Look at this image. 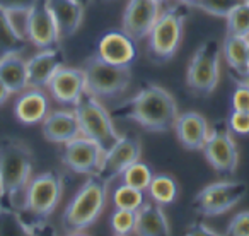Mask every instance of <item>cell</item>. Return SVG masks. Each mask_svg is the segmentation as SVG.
Instances as JSON below:
<instances>
[{
    "label": "cell",
    "mask_w": 249,
    "mask_h": 236,
    "mask_svg": "<svg viewBox=\"0 0 249 236\" xmlns=\"http://www.w3.org/2000/svg\"><path fill=\"white\" fill-rule=\"evenodd\" d=\"M111 115L132 120L147 132H167L174 129L179 111L169 91L157 84H147L132 99L116 104Z\"/></svg>",
    "instance_id": "cell-1"
},
{
    "label": "cell",
    "mask_w": 249,
    "mask_h": 236,
    "mask_svg": "<svg viewBox=\"0 0 249 236\" xmlns=\"http://www.w3.org/2000/svg\"><path fill=\"white\" fill-rule=\"evenodd\" d=\"M33 153L22 140L14 137H0V178L4 183L5 211H18L22 195L31 180Z\"/></svg>",
    "instance_id": "cell-2"
},
{
    "label": "cell",
    "mask_w": 249,
    "mask_h": 236,
    "mask_svg": "<svg viewBox=\"0 0 249 236\" xmlns=\"http://www.w3.org/2000/svg\"><path fill=\"white\" fill-rule=\"evenodd\" d=\"M63 195V178L56 171H45L31 177L22 195L19 212H16L19 224L28 226L41 224L58 207Z\"/></svg>",
    "instance_id": "cell-3"
},
{
    "label": "cell",
    "mask_w": 249,
    "mask_h": 236,
    "mask_svg": "<svg viewBox=\"0 0 249 236\" xmlns=\"http://www.w3.org/2000/svg\"><path fill=\"white\" fill-rule=\"evenodd\" d=\"M107 204V183L97 175H90L80 185L62 214L67 233H84L97 222Z\"/></svg>",
    "instance_id": "cell-4"
},
{
    "label": "cell",
    "mask_w": 249,
    "mask_h": 236,
    "mask_svg": "<svg viewBox=\"0 0 249 236\" xmlns=\"http://www.w3.org/2000/svg\"><path fill=\"white\" fill-rule=\"evenodd\" d=\"M176 4L160 12L147 35V52L156 62H167L178 53L184 33V12Z\"/></svg>",
    "instance_id": "cell-5"
},
{
    "label": "cell",
    "mask_w": 249,
    "mask_h": 236,
    "mask_svg": "<svg viewBox=\"0 0 249 236\" xmlns=\"http://www.w3.org/2000/svg\"><path fill=\"white\" fill-rule=\"evenodd\" d=\"M86 77V93L97 99H113L124 93L132 82L130 67H118L101 60L97 55L89 57L82 67Z\"/></svg>",
    "instance_id": "cell-6"
},
{
    "label": "cell",
    "mask_w": 249,
    "mask_h": 236,
    "mask_svg": "<svg viewBox=\"0 0 249 236\" xmlns=\"http://www.w3.org/2000/svg\"><path fill=\"white\" fill-rule=\"evenodd\" d=\"M73 110L79 120L80 134L96 140L104 149V153L121 137V134L114 129L109 110H106L101 99L94 98L92 94H84Z\"/></svg>",
    "instance_id": "cell-7"
},
{
    "label": "cell",
    "mask_w": 249,
    "mask_h": 236,
    "mask_svg": "<svg viewBox=\"0 0 249 236\" xmlns=\"http://www.w3.org/2000/svg\"><path fill=\"white\" fill-rule=\"evenodd\" d=\"M222 45L217 39H207L193 53L186 69V86L200 96L215 91L220 79Z\"/></svg>",
    "instance_id": "cell-8"
},
{
    "label": "cell",
    "mask_w": 249,
    "mask_h": 236,
    "mask_svg": "<svg viewBox=\"0 0 249 236\" xmlns=\"http://www.w3.org/2000/svg\"><path fill=\"white\" fill-rule=\"evenodd\" d=\"M248 194V185L239 180L215 181L207 185L196 194L193 200V209L205 217H213L229 212L239 204Z\"/></svg>",
    "instance_id": "cell-9"
},
{
    "label": "cell",
    "mask_w": 249,
    "mask_h": 236,
    "mask_svg": "<svg viewBox=\"0 0 249 236\" xmlns=\"http://www.w3.org/2000/svg\"><path fill=\"white\" fill-rule=\"evenodd\" d=\"M203 156L207 163L213 168L217 173L232 175L239 164L237 144H235L232 132L224 127H215L210 130L208 139L203 146Z\"/></svg>",
    "instance_id": "cell-10"
},
{
    "label": "cell",
    "mask_w": 249,
    "mask_h": 236,
    "mask_svg": "<svg viewBox=\"0 0 249 236\" xmlns=\"http://www.w3.org/2000/svg\"><path fill=\"white\" fill-rule=\"evenodd\" d=\"M104 156V149L86 136H77L75 139L63 144L62 161L67 168L79 175H97L101 166V161Z\"/></svg>",
    "instance_id": "cell-11"
},
{
    "label": "cell",
    "mask_w": 249,
    "mask_h": 236,
    "mask_svg": "<svg viewBox=\"0 0 249 236\" xmlns=\"http://www.w3.org/2000/svg\"><path fill=\"white\" fill-rule=\"evenodd\" d=\"M142 156V144L133 136H121L109 149L104 153L101 161L97 177L104 180L107 185L123 173L130 164L140 159Z\"/></svg>",
    "instance_id": "cell-12"
},
{
    "label": "cell",
    "mask_w": 249,
    "mask_h": 236,
    "mask_svg": "<svg viewBox=\"0 0 249 236\" xmlns=\"http://www.w3.org/2000/svg\"><path fill=\"white\" fill-rule=\"evenodd\" d=\"M46 93L62 106L73 108L86 94V77L84 70L77 67H67L63 63L46 84Z\"/></svg>",
    "instance_id": "cell-13"
},
{
    "label": "cell",
    "mask_w": 249,
    "mask_h": 236,
    "mask_svg": "<svg viewBox=\"0 0 249 236\" xmlns=\"http://www.w3.org/2000/svg\"><path fill=\"white\" fill-rule=\"evenodd\" d=\"M26 41L35 45L38 50L56 46L60 35L56 22L48 9L46 0H38L26 16Z\"/></svg>",
    "instance_id": "cell-14"
},
{
    "label": "cell",
    "mask_w": 249,
    "mask_h": 236,
    "mask_svg": "<svg viewBox=\"0 0 249 236\" xmlns=\"http://www.w3.org/2000/svg\"><path fill=\"white\" fill-rule=\"evenodd\" d=\"M160 12V5L152 0H128L121 18V31L135 41H142L156 24Z\"/></svg>",
    "instance_id": "cell-15"
},
{
    "label": "cell",
    "mask_w": 249,
    "mask_h": 236,
    "mask_svg": "<svg viewBox=\"0 0 249 236\" xmlns=\"http://www.w3.org/2000/svg\"><path fill=\"white\" fill-rule=\"evenodd\" d=\"M96 55L111 65L130 67L137 59L135 39L124 31H109L99 39Z\"/></svg>",
    "instance_id": "cell-16"
},
{
    "label": "cell",
    "mask_w": 249,
    "mask_h": 236,
    "mask_svg": "<svg viewBox=\"0 0 249 236\" xmlns=\"http://www.w3.org/2000/svg\"><path fill=\"white\" fill-rule=\"evenodd\" d=\"M50 110V96L43 87H26L16 98L14 115L22 125H41Z\"/></svg>",
    "instance_id": "cell-17"
},
{
    "label": "cell",
    "mask_w": 249,
    "mask_h": 236,
    "mask_svg": "<svg viewBox=\"0 0 249 236\" xmlns=\"http://www.w3.org/2000/svg\"><path fill=\"white\" fill-rule=\"evenodd\" d=\"M41 132L48 142L65 144L69 140L80 136L79 120L73 108H62V110H50V113L41 122Z\"/></svg>",
    "instance_id": "cell-18"
},
{
    "label": "cell",
    "mask_w": 249,
    "mask_h": 236,
    "mask_svg": "<svg viewBox=\"0 0 249 236\" xmlns=\"http://www.w3.org/2000/svg\"><path fill=\"white\" fill-rule=\"evenodd\" d=\"M174 132L184 149L201 151L210 134L207 118L198 111H186L178 117L174 123Z\"/></svg>",
    "instance_id": "cell-19"
},
{
    "label": "cell",
    "mask_w": 249,
    "mask_h": 236,
    "mask_svg": "<svg viewBox=\"0 0 249 236\" xmlns=\"http://www.w3.org/2000/svg\"><path fill=\"white\" fill-rule=\"evenodd\" d=\"M65 63L63 53L58 46L43 48L28 60V84L29 87H43L45 89L53 74Z\"/></svg>",
    "instance_id": "cell-20"
},
{
    "label": "cell",
    "mask_w": 249,
    "mask_h": 236,
    "mask_svg": "<svg viewBox=\"0 0 249 236\" xmlns=\"http://www.w3.org/2000/svg\"><path fill=\"white\" fill-rule=\"evenodd\" d=\"M46 4L56 22L60 39L70 38L79 31L86 14L82 0H46Z\"/></svg>",
    "instance_id": "cell-21"
},
{
    "label": "cell",
    "mask_w": 249,
    "mask_h": 236,
    "mask_svg": "<svg viewBox=\"0 0 249 236\" xmlns=\"http://www.w3.org/2000/svg\"><path fill=\"white\" fill-rule=\"evenodd\" d=\"M137 235L140 236H166L171 235L169 221L164 207L156 202H145L137 211Z\"/></svg>",
    "instance_id": "cell-22"
},
{
    "label": "cell",
    "mask_w": 249,
    "mask_h": 236,
    "mask_svg": "<svg viewBox=\"0 0 249 236\" xmlns=\"http://www.w3.org/2000/svg\"><path fill=\"white\" fill-rule=\"evenodd\" d=\"M0 79L4 80L12 94H19L29 87L28 60L21 55V52L9 53L0 59Z\"/></svg>",
    "instance_id": "cell-23"
},
{
    "label": "cell",
    "mask_w": 249,
    "mask_h": 236,
    "mask_svg": "<svg viewBox=\"0 0 249 236\" xmlns=\"http://www.w3.org/2000/svg\"><path fill=\"white\" fill-rule=\"evenodd\" d=\"M222 57L227 62L229 69L235 72H244L249 69L248 38L227 35L222 41Z\"/></svg>",
    "instance_id": "cell-24"
},
{
    "label": "cell",
    "mask_w": 249,
    "mask_h": 236,
    "mask_svg": "<svg viewBox=\"0 0 249 236\" xmlns=\"http://www.w3.org/2000/svg\"><path fill=\"white\" fill-rule=\"evenodd\" d=\"M178 181L174 180L171 175H154L150 180L149 187H147L145 194L149 195V198L156 204L162 205H171L178 198Z\"/></svg>",
    "instance_id": "cell-25"
},
{
    "label": "cell",
    "mask_w": 249,
    "mask_h": 236,
    "mask_svg": "<svg viewBox=\"0 0 249 236\" xmlns=\"http://www.w3.org/2000/svg\"><path fill=\"white\" fill-rule=\"evenodd\" d=\"M26 38L16 29L9 12L0 9V59L9 53L22 52L26 45Z\"/></svg>",
    "instance_id": "cell-26"
},
{
    "label": "cell",
    "mask_w": 249,
    "mask_h": 236,
    "mask_svg": "<svg viewBox=\"0 0 249 236\" xmlns=\"http://www.w3.org/2000/svg\"><path fill=\"white\" fill-rule=\"evenodd\" d=\"M111 204L114 209L139 211L145 204V192L130 187L126 183H120L111 194Z\"/></svg>",
    "instance_id": "cell-27"
},
{
    "label": "cell",
    "mask_w": 249,
    "mask_h": 236,
    "mask_svg": "<svg viewBox=\"0 0 249 236\" xmlns=\"http://www.w3.org/2000/svg\"><path fill=\"white\" fill-rule=\"evenodd\" d=\"M225 28L227 35L249 38V0H244L232 9L231 14L225 18Z\"/></svg>",
    "instance_id": "cell-28"
},
{
    "label": "cell",
    "mask_w": 249,
    "mask_h": 236,
    "mask_svg": "<svg viewBox=\"0 0 249 236\" xmlns=\"http://www.w3.org/2000/svg\"><path fill=\"white\" fill-rule=\"evenodd\" d=\"M154 173L149 168V164L142 163V161H135L133 164H130L123 173L120 175L121 183H126L133 188H139V190H147L150 180H152Z\"/></svg>",
    "instance_id": "cell-29"
},
{
    "label": "cell",
    "mask_w": 249,
    "mask_h": 236,
    "mask_svg": "<svg viewBox=\"0 0 249 236\" xmlns=\"http://www.w3.org/2000/svg\"><path fill=\"white\" fill-rule=\"evenodd\" d=\"M109 228L114 235L126 236L135 233L137 229V211L128 209H114L109 219Z\"/></svg>",
    "instance_id": "cell-30"
},
{
    "label": "cell",
    "mask_w": 249,
    "mask_h": 236,
    "mask_svg": "<svg viewBox=\"0 0 249 236\" xmlns=\"http://www.w3.org/2000/svg\"><path fill=\"white\" fill-rule=\"evenodd\" d=\"M244 0H196L193 7L203 11L205 14L213 18H227L234 7L242 4Z\"/></svg>",
    "instance_id": "cell-31"
},
{
    "label": "cell",
    "mask_w": 249,
    "mask_h": 236,
    "mask_svg": "<svg viewBox=\"0 0 249 236\" xmlns=\"http://www.w3.org/2000/svg\"><path fill=\"white\" fill-rule=\"evenodd\" d=\"M227 127L232 134L249 136V111H231Z\"/></svg>",
    "instance_id": "cell-32"
},
{
    "label": "cell",
    "mask_w": 249,
    "mask_h": 236,
    "mask_svg": "<svg viewBox=\"0 0 249 236\" xmlns=\"http://www.w3.org/2000/svg\"><path fill=\"white\" fill-rule=\"evenodd\" d=\"M225 233L231 236H249V211H242L231 219Z\"/></svg>",
    "instance_id": "cell-33"
},
{
    "label": "cell",
    "mask_w": 249,
    "mask_h": 236,
    "mask_svg": "<svg viewBox=\"0 0 249 236\" xmlns=\"http://www.w3.org/2000/svg\"><path fill=\"white\" fill-rule=\"evenodd\" d=\"M232 111H249V89L244 86H235L231 98Z\"/></svg>",
    "instance_id": "cell-34"
},
{
    "label": "cell",
    "mask_w": 249,
    "mask_h": 236,
    "mask_svg": "<svg viewBox=\"0 0 249 236\" xmlns=\"http://www.w3.org/2000/svg\"><path fill=\"white\" fill-rule=\"evenodd\" d=\"M38 0H0V9L5 12H28Z\"/></svg>",
    "instance_id": "cell-35"
},
{
    "label": "cell",
    "mask_w": 249,
    "mask_h": 236,
    "mask_svg": "<svg viewBox=\"0 0 249 236\" xmlns=\"http://www.w3.org/2000/svg\"><path fill=\"white\" fill-rule=\"evenodd\" d=\"M184 233H186V235H195V236L196 235H212L213 236L215 235L213 229H210L207 224H203V222H191Z\"/></svg>",
    "instance_id": "cell-36"
},
{
    "label": "cell",
    "mask_w": 249,
    "mask_h": 236,
    "mask_svg": "<svg viewBox=\"0 0 249 236\" xmlns=\"http://www.w3.org/2000/svg\"><path fill=\"white\" fill-rule=\"evenodd\" d=\"M231 79L234 80L235 86H244L249 89V69L244 70V72H235V70H231Z\"/></svg>",
    "instance_id": "cell-37"
},
{
    "label": "cell",
    "mask_w": 249,
    "mask_h": 236,
    "mask_svg": "<svg viewBox=\"0 0 249 236\" xmlns=\"http://www.w3.org/2000/svg\"><path fill=\"white\" fill-rule=\"evenodd\" d=\"M11 96H12L11 89H9V87L5 86V82H4V80L0 79V104H4L5 101H7Z\"/></svg>",
    "instance_id": "cell-38"
},
{
    "label": "cell",
    "mask_w": 249,
    "mask_h": 236,
    "mask_svg": "<svg viewBox=\"0 0 249 236\" xmlns=\"http://www.w3.org/2000/svg\"><path fill=\"white\" fill-rule=\"evenodd\" d=\"M178 4H183V5H195L196 0H176Z\"/></svg>",
    "instance_id": "cell-39"
},
{
    "label": "cell",
    "mask_w": 249,
    "mask_h": 236,
    "mask_svg": "<svg viewBox=\"0 0 249 236\" xmlns=\"http://www.w3.org/2000/svg\"><path fill=\"white\" fill-rule=\"evenodd\" d=\"M4 183H2V178H0V200L4 202Z\"/></svg>",
    "instance_id": "cell-40"
},
{
    "label": "cell",
    "mask_w": 249,
    "mask_h": 236,
    "mask_svg": "<svg viewBox=\"0 0 249 236\" xmlns=\"http://www.w3.org/2000/svg\"><path fill=\"white\" fill-rule=\"evenodd\" d=\"M152 2H156V4H159V5H164V4H167L169 0H152Z\"/></svg>",
    "instance_id": "cell-41"
},
{
    "label": "cell",
    "mask_w": 249,
    "mask_h": 236,
    "mask_svg": "<svg viewBox=\"0 0 249 236\" xmlns=\"http://www.w3.org/2000/svg\"><path fill=\"white\" fill-rule=\"evenodd\" d=\"M4 209H5V207H4V202H2V200H0V212H2V211H4Z\"/></svg>",
    "instance_id": "cell-42"
},
{
    "label": "cell",
    "mask_w": 249,
    "mask_h": 236,
    "mask_svg": "<svg viewBox=\"0 0 249 236\" xmlns=\"http://www.w3.org/2000/svg\"><path fill=\"white\" fill-rule=\"evenodd\" d=\"M248 50H249V38H248Z\"/></svg>",
    "instance_id": "cell-43"
}]
</instances>
